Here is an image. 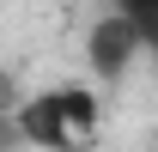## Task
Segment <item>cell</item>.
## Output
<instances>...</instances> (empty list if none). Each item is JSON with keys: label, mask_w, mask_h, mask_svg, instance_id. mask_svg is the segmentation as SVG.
I'll use <instances>...</instances> for the list:
<instances>
[{"label": "cell", "mask_w": 158, "mask_h": 152, "mask_svg": "<svg viewBox=\"0 0 158 152\" xmlns=\"http://www.w3.org/2000/svg\"><path fill=\"white\" fill-rule=\"evenodd\" d=\"M19 134L43 152H85L98 140V91L91 85H49L19 103Z\"/></svg>", "instance_id": "obj_1"}, {"label": "cell", "mask_w": 158, "mask_h": 152, "mask_svg": "<svg viewBox=\"0 0 158 152\" xmlns=\"http://www.w3.org/2000/svg\"><path fill=\"white\" fill-rule=\"evenodd\" d=\"M116 12L146 37V49H158V0H116Z\"/></svg>", "instance_id": "obj_3"}, {"label": "cell", "mask_w": 158, "mask_h": 152, "mask_svg": "<svg viewBox=\"0 0 158 152\" xmlns=\"http://www.w3.org/2000/svg\"><path fill=\"white\" fill-rule=\"evenodd\" d=\"M140 49H146V37H140L122 12L98 19V24H91V37H85V61H91V73H98V79H122V73H128V61H134Z\"/></svg>", "instance_id": "obj_2"}]
</instances>
